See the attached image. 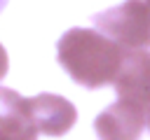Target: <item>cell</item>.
Instances as JSON below:
<instances>
[{"mask_svg": "<svg viewBox=\"0 0 150 140\" xmlns=\"http://www.w3.org/2000/svg\"><path fill=\"white\" fill-rule=\"evenodd\" d=\"M124 51L127 49L112 42L108 35L89 28H70L56 44V58L61 68L87 89L112 84Z\"/></svg>", "mask_w": 150, "mask_h": 140, "instance_id": "obj_1", "label": "cell"}, {"mask_svg": "<svg viewBox=\"0 0 150 140\" xmlns=\"http://www.w3.org/2000/svg\"><path fill=\"white\" fill-rule=\"evenodd\" d=\"M94 26L124 49L150 47V2L124 0L94 16Z\"/></svg>", "mask_w": 150, "mask_h": 140, "instance_id": "obj_2", "label": "cell"}, {"mask_svg": "<svg viewBox=\"0 0 150 140\" xmlns=\"http://www.w3.org/2000/svg\"><path fill=\"white\" fill-rule=\"evenodd\" d=\"M145 126V107L131 100H115L94 119L98 140H138Z\"/></svg>", "mask_w": 150, "mask_h": 140, "instance_id": "obj_3", "label": "cell"}, {"mask_svg": "<svg viewBox=\"0 0 150 140\" xmlns=\"http://www.w3.org/2000/svg\"><path fill=\"white\" fill-rule=\"evenodd\" d=\"M112 84L120 98L131 100L148 110L150 107V51L127 49Z\"/></svg>", "mask_w": 150, "mask_h": 140, "instance_id": "obj_4", "label": "cell"}, {"mask_svg": "<svg viewBox=\"0 0 150 140\" xmlns=\"http://www.w3.org/2000/svg\"><path fill=\"white\" fill-rule=\"evenodd\" d=\"M28 110L38 133H45V135L68 133L77 117L75 105L56 93H40L35 98H28Z\"/></svg>", "mask_w": 150, "mask_h": 140, "instance_id": "obj_5", "label": "cell"}, {"mask_svg": "<svg viewBox=\"0 0 150 140\" xmlns=\"http://www.w3.org/2000/svg\"><path fill=\"white\" fill-rule=\"evenodd\" d=\"M0 133L9 140L38 138V128L28 110V98L5 86H0Z\"/></svg>", "mask_w": 150, "mask_h": 140, "instance_id": "obj_6", "label": "cell"}, {"mask_svg": "<svg viewBox=\"0 0 150 140\" xmlns=\"http://www.w3.org/2000/svg\"><path fill=\"white\" fill-rule=\"evenodd\" d=\"M7 68H9V61H7V51H5V47L0 44V79L7 75Z\"/></svg>", "mask_w": 150, "mask_h": 140, "instance_id": "obj_7", "label": "cell"}, {"mask_svg": "<svg viewBox=\"0 0 150 140\" xmlns=\"http://www.w3.org/2000/svg\"><path fill=\"white\" fill-rule=\"evenodd\" d=\"M145 124H148V128H150V107L145 110Z\"/></svg>", "mask_w": 150, "mask_h": 140, "instance_id": "obj_8", "label": "cell"}, {"mask_svg": "<svg viewBox=\"0 0 150 140\" xmlns=\"http://www.w3.org/2000/svg\"><path fill=\"white\" fill-rule=\"evenodd\" d=\"M7 2H9V0H0V12L5 9V5H7Z\"/></svg>", "mask_w": 150, "mask_h": 140, "instance_id": "obj_9", "label": "cell"}, {"mask_svg": "<svg viewBox=\"0 0 150 140\" xmlns=\"http://www.w3.org/2000/svg\"><path fill=\"white\" fill-rule=\"evenodd\" d=\"M0 140H9V138H5V135H2V133H0Z\"/></svg>", "mask_w": 150, "mask_h": 140, "instance_id": "obj_10", "label": "cell"}, {"mask_svg": "<svg viewBox=\"0 0 150 140\" xmlns=\"http://www.w3.org/2000/svg\"><path fill=\"white\" fill-rule=\"evenodd\" d=\"M145 2H150V0H145Z\"/></svg>", "mask_w": 150, "mask_h": 140, "instance_id": "obj_11", "label": "cell"}]
</instances>
